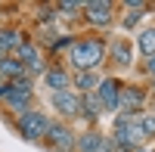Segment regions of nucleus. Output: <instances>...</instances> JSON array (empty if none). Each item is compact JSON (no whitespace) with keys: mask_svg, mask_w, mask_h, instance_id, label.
Here are the masks:
<instances>
[{"mask_svg":"<svg viewBox=\"0 0 155 152\" xmlns=\"http://www.w3.org/2000/svg\"><path fill=\"white\" fill-rule=\"evenodd\" d=\"M146 106V93L134 84H121V93H118V109L124 118H134L140 109Z\"/></svg>","mask_w":155,"mask_h":152,"instance_id":"4","label":"nucleus"},{"mask_svg":"<svg viewBox=\"0 0 155 152\" xmlns=\"http://www.w3.org/2000/svg\"><path fill=\"white\" fill-rule=\"evenodd\" d=\"M74 87H78V90H84V93H96V87H99L96 71H78V74H74Z\"/></svg>","mask_w":155,"mask_h":152,"instance_id":"16","label":"nucleus"},{"mask_svg":"<svg viewBox=\"0 0 155 152\" xmlns=\"http://www.w3.org/2000/svg\"><path fill=\"white\" fill-rule=\"evenodd\" d=\"M71 65L74 71H93L96 65L106 62V41L102 37H84L71 47Z\"/></svg>","mask_w":155,"mask_h":152,"instance_id":"1","label":"nucleus"},{"mask_svg":"<svg viewBox=\"0 0 155 152\" xmlns=\"http://www.w3.org/2000/svg\"><path fill=\"white\" fill-rule=\"evenodd\" d=\"M19 137L22 140H28V143H34V140H41V137H47V127H50V118L44 115V112H37V109H31V112H25V115H19Z\"/></svg>","mask_w":155,"mask_h":152,"instance_id":"2","label":"nucleus"},{"mask_svg":"<svg viewBox=\"0 0 155 152\" xmlns=\"http://www.w3.org/2000/svg\"><path fill=\"white\" fill-rule=\"evenodd\" d=\"M50 103H53V109L59 112L62 118H78L81 115V96L71 93V90H59L50 96Z\"/></svg>","mask_w":155,"mask_h":152,"instance_id":"6","label":"nucleus"},{"mask_svg":"<svg viewBox=\"0 0 155 152\" xmlns=\"http://www.w3.org/2000/svg\"><path fill=\"white\" fill-rule=\"evenodd\" d=\"M16 59L22 62L25 68H28V74H44V65H41V53H37V50L25 41L19 50H16Z\"/></svg>","mask_w":155,"mask_h":152,"instance_id":"11","label":"nucleus"},{"mask_svg":"<svg viewBox=\"0 0 155 152\" xmlns=\"http://www.w3.org/2000/svg\"><path fill=\"white\" fill-rule=\"evenodd\" d=\"M112 62H118V65H130L134 62V50H130V44H127L124 37L112 44Z\"/></svg>","mask_w":155,"mask_h":152,"instance_id":"15","label":"nucleus"},{"mask_svg":"<svg viewBox=\"0 0 155 152\" xmlns=\"http://www.w3.org/2000/svg\"><path fill=\"white\" fill-rule=\"evenodd\" d=\"M140 127H143L146 140H152V137H155V115H146V118H140Z\"/></svg>","mask_w":155,"mask_h":152,"instance_id":"19","label":"nucleus"},{"mask_svg":"<svg viewBox=\"0 0 155 152\" xmlns=\"http://www.w3.org/2000/svg\"><path fill=\"white\" fill-rule=\"evenodd\" d=\"M74 149H78V152H115V146H112L99 131H87V134H81V137L74 140Z\"/></svg>","mask_w":155,"mask_h":152,"instance_id":"7","label":"nucleus"},{"mask_svg":"<svg viewBox=\"0 0 155 152\" xmlns=\"http://www.w3.org/2000/svg\"><path fill=\"white\" fill-rule=\"evenodd\" d=\"M0 78H6V84L28 81V68H25L16 56H3V59H0Z\"/></svg>","mask_w":155,"mask_h":152,"instance_id":"9","label":"nucleus"},{"mask_svg":"<svg viewBox=\"0 0 155 152\" xmlns=\"http://www.w3.org/2000/svg\"><path fill=\"white\" fill-rule=\"evenodd\" d=\"M53 6H41V22H53Z\"/></svg>","mask_w":155,"mask_h":152,"instance_id":"20","label":"nucleus"},{"mask_svg":"<svg viewBox=\"0 0 155 152\" xmlns=\"http://www.w3.org/2000/svg\"><path fill=\"white\" fill-rule=\"evenodd\" d=\"M6 106L12 112H19V115H25V112H31V99H34V87L28 81H16V84H6Z\"/></svg>","mask_w":155,"mask_h":152,"instance_id":"3","label":"nucleus"},{"mask_svg":"<svg viewBox=\"0 0 155 152\" xmlns=\"http://www.w3.org/2000/svg\"><path fill=\"white\" fill-rule=\"evenodd\" d=\"M44 84H47L53 93H59V90H68L71 78H68V71H62V68H47V71H44Z\"/></svg>","mask_w":155,"mask_h":152,"instance_id":"12","label":"nucleus"},{"mask_svg":"<svg viewBox=\"0 0 155 152\" xmlns=\"http://www.w3.org/2000/svg\"><path fill=\"white\" fill-rule=\"evenodd\" d=\"M74 140H78V137L71 134L68 124H62V121H50V127H47V143L53 146L56 152H71V149H74Z\"/></svg>","mask_w":155,"mask_h":152,"instance_id":"5","label":"nucleus"},{"mask_svg":"<svg viewBox=\"0 0 155 152\" xmlns=\"http://www.w3.org/2000/svg\"><path fill=\"white\" fill-rule=\"evenodd\" d=\"M56 9H62V16H74L78 9H84V3H78V0H62Z\"/></svg>","mask_w":155,"mask_h":152,"instance_id":"18","label":"nucleus"},{"mask_svg":"<svg viewBox=\"0 0 155 152\" xmlns=\"http://www.w3.org/2000/svg\"><path fill=\"white\" fill-rule=\"evenodd\" d=\"M81 115L87 121H96L102 115V103L96 99V93H81Z\"/></svg>","mask_w":155,"mask_h":152,"instance_id":"14","label":"nucleus"},{"mask_svg":"<svg viewBox=\"0 0 155 152\" xmlns=\"http://www.w3.org/2000/svg\"><path fill=\"white\" fill-rule=\"evenodd\" d=\"M146 68H149V74L155 78V56H149V65H146Z\"/></svg>","mask_w":155,"mask_h":152,"instance_id":"21","label":"nucleus"},{"mask_svg":"<svg viewBox=\"0 0 155 152\" xmlns=\"http://www.w3.org/2000/svg\"><path fill=\"white\" fill-rule=\"evenodd\" d=\"M118 93H121V84L115 78H102L99 87H96V99L102 103V109H109V112L118 109Z\"/></svg>","mask_w":155,"mask_h":152,"instance_id":"8","label":"nucleus"},{"mask_svg":"<svg viewBox=\"0 0 155 152\" xmlns=\"http://www.w3.org/2000/svg\"><path fill=\"white\" fill-rule=\"evenodd\" d=\"M22 44H25V37L16 28H0V56L3 53H16Z\"/></svg>","mask_w":155,"mask_h":152,"instance_id":"13","label":"nucleus"},{"mask_svg":"<svg viewBox=\"0 0 155 152\" xmlns=\"http://www.w3.org/2000/svg\"><path fill=\"white\" fill-rule=\"evenodd\" d=\"M137 47L143 56H155V28H143L137 34Z\"/></svg>","mask_w":155,"mask_h":152,"instance_id":"17","label":"nucleus"},{"mask_svg":"<svg viewBox=\"0 0 155 152\" xmlns=\"http://www.w3.org/2000/svg\"><path fill=\"white\" fill-rule=\"evenodd\" d=\"M84 12H87V19L93 25H99V28L112 22V3H106V0H90V3H84Z\"/></svg>","mask_w":155,"mask_h":152,"instance_id":"10","label":"nucleus"}]
</instances>
